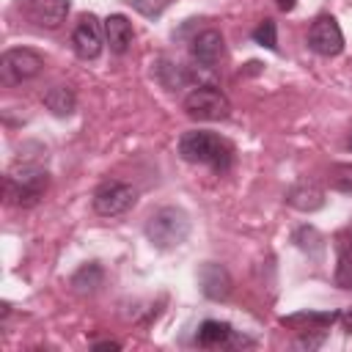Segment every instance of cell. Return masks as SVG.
<instances>
[{
    "label": "cell",
    "mask_w": 352,
    "mask_h": 352,
    "mask_svg": "<svg viewBox=\"0 0 352 352\" xmlns=\"http://www.w3.org/2000/svg\"><path fill=\"white\" fill-rule=\"evenodd\" d=\"M102 280H104V270H102L96 261H88V264H82V267L72 275V289H74L77 294H94V292L102 286Z\"/></svg>",
    "instance_id": "ac0fdd59"
},
{
    "label": "cell",
    "mask_w": 352,
    "mask_h": 352,
    "mask_svg": "<svg viewBox=\"0 0 352 352\" xmlns=\"http://www.w3.org/2000/svg\"><path fill=\"white\" fill-rule=\"evenodd\" d=\"M336 319H338V311H300V314L283 316L280 322L289 324V327H297V330L319 333V330H324L327 324H333Z\"/></svg>",
    "instance_id": "2e32d148"
},
{
    "label": "cell",
    "mask_w": 352,
    "mask_h": 352,
    "mask_svg": "<svg viewBox=\"0 0 352 352\" xmlns=\"http://www.w3.org/2000/svg\"><path fill=\"white\" fill-rule=\"evenodd\" d=\"M336 286H338V289H352V256H349V253H341V256H338Z\"/></svg>",
    "instance_id": "603a6c76"
},
{
    "label": "cell",
    "mask_w": 352,
    "mask_h": 352,
    "mask_svg": "<svg viewBox=\"0 0 352 352\" xmlns=\"http://www.w3.org/2000/svg\"><path fill=\"white\" fill-rule=\"evenodd\" d=\"M198 283H201L204 297H209V300H228V294H231V289H234L231 272H228L223 264H217V261L201 264V270H198Z\"/></svg>",
    "instance_id": "8fae6325"
},
{
    "label": "cell",
    "mask_w": 352,
    "mask_h": 352,
    "mask_svg": "<svg viewBox=\"0 0 352 352\" xmlns=\"http://www.w3.org/2000/svg\"><path fill=\"white\" fill-rule=\"evenodd\" d=\"M154 77H157V82L162 85V88H168V91H176V88H184L187 82H190V72L182 66V63H176V60H168V58H160L157 63H154Z\"/></svg>",
    "instance_id": "e0dca14e"
},
{
    "label": "cell",
    "mask_w": 352,
    "mask_h": 352,
    "mask_svg": "<svg viewBox=\"0 0 352 352\" xmlns=\"http://www.w3.org/2000/svg\"><path fill=\"white\" fill-rule=\"evenodd\" d=\"M349 148H352V138H349Z\"/></svg>",
    "instance_id": "4316f807"
},
{
    "label": "cell",
    "mask_w": 352,
    "mask_h": 352,
    "mask_svg": "<svg viewBox=\"0 0 352 352\" xmlns=\"http://www.w3.org/2000/svg\"><path fill=\"white\" fill-rule=\"evenodd\" d=\"M294 6H297V0H278V8L280 11H292Z\"/></svg>",
    "instance_id": "484cf974"
},
{
    "label": "cell",
    "mask_w": 352,
    "mask_h": 352,
    "mask_svg": "<svg viewBox=\"0 0 352 352\" xmlns=\"http://www.w3.org/2000/svg\"><path fill=\"white\" fill-rule=\"evenodd\" d=\"M286 204L297 212H316L324 206V190L316 182L302 179L286 190Z\"/></svg>",
    "instance_id": "7c38bea8"
},
{
    "label": "cell",
    "mask_w": 352,
    "mask_h": 352,
    "mask_svg": "<svg viewBox=\"0 0 352 352\" xmlns=\"http://www.w3.org/2000/svg\"><path fill=\"white\" fill-rule=\"evenodd\" d=\"M47 184H50V173L41 165H33V162L14 165L3 179L6 201L16 209H33L44 198Z\"/></svg>",
    "instance_id": "7a4b0ae2"
},
{
    "label": "cell",
    "mask_w": 352,
    "mask_h": 352,
    "mask_svg": "<svg viewBox=\"0 0 352 352\" xmlns=\"http://www.w3.org/2000/svg\"><path fill=\"white\" fill-rule=\"evenodd\" d=\"M308 50L322 58H336L344 50V33L330 14H319L308 28Z\"/></svg>",
    "instance_id": "52a82bcc"
},
{
    "label": "cell",
    "mask_w": 352,
    "mask_h": 352,
    "mask_svg": "<svg viewBox=\"0 0 352 352\" xmlns=\"http://www.w3.org/2000/svg\"><path fill=\"white\" fill-rule=\"evenodd\" d=\"M41 102H44V107H47L52 116H58V118L72 116L74 107H77V96H74V91H72L69 85H52V88H47L44 96H41Z\"/></svg>",
    "instance_id": "9a60e30c"
},
{
    "label": "cell",
    "mask_w": 352,
    "mask_h": 352,
    "mask_svg": "<svg viewBox=\"0 0 352 352\" xmlns=\"http://www.w3.org/2000/svg\"><path fill=\"white\" fill-rule=\"evenodd\" d=\"M22 8L28 19L38 28L55 30L66 22V14L72 8V0H22Z\"/></svg>",
    "instance_id": "30bf717a"
},
{
    "label": "cell",
    "mask_w": 352,
    "mask_h": 352,
    "mask_svg": "<svg viewBox=\"0 0 352 352\" xmlns=\"http://www.w3.org/2000/svg\"><path fill=\"white\" fill-rule=\"evenodd\" d=\"M94 349H113V352H116V349H121V344H118V341H96Z\"/></svg>",
    "instance_id": "d4e9b609"
},
{
    "label": "cell",
    "mask_w": 352,
    "mask_h": 352,
    "mask_svg": "<svg viewBox=\"0 0 352 352\" xmlns=\"http://www.w3.org/2000/svg\"><path fill=\"white\" fill-rule=\"evenodd\" d=\"M190 236V217L179 206H162L146 220V239L160 250H173Z\"/></svg>",
    "instance_id": "3957f363"
},
{
    "label": "cell",
    "mask_w": 352,
    "mask_h": 352,
    "mask_svg": "<svg viewBox=\"0 0 352 352\" xmlns=\"http://www.w3.org/2000/svg\"><path fill=\"white\" fill-rule=\"evenodd\" d=\"M104 25L94 16V14H82L72 30V47L74 55L80 60H96L102 55V44H104Z\"/></svg>",
    "instance_id": "ba28073f"
},
{
    "label": "cell",
    "mask_w": 352,
    "mask_h": 352,
    "mask_svg": "<svg viewBox=\"0 0 352 352\" xmlns=\"http://www.w3.org/2000/svg\"><path fill=\"white\" fill-rule=\"evenodd\" d=\"M104 38H107V47L110 52L116 55H124L135 38V30H132V22L124 16V14H110L104 22Z\"/></svg>",
    "instance_id": "4fadbf2b"
},
{
    "label": "cell",
    "mask_w": 352,
    "mask_h": 352,
    "mask_svg": "<svg viewBox=\"0 0 352 352\" xmlns=\"http://www.w3.org/2000/svg\"><path fill=\"white\" fill-rule=\"evenodd\" d=\"M231 341H234V327L228 322H220V319L201 322V327L195 333V344L198 346H226Z\"/></svg>",
    "instance_id": "5bb4252c"
},
{
    "label": "cell",
    "mask_w": 352,
    "mask_h": 352,
    "mask_svg": "<svg viewBox=\"0 0 352 352\" xmlns=\"http://www.w3.org/2000/svg\"><path fill=\"white\" fill-rule=\"evenodd\" d=\"M129 6H132L138 14L154 19V16H160V14L170 6V0H129Z\"/></svg>",
    "instance_id": "7402d4cb"
},
{
    "label": "cell",
    "mask_w": 352,
    "mask_h": 352,
    "mask_svg": "<svg viewBox=\"0 0 352 352\" xmlns=\"http://www.w3.org/2000/svg\"><path fill=\"white\" fill-rule=\"evenodd\" d=\"M226 55V41H223V33L214 30V28H206L201 33H195L190 38V58L204 66V69H214Z\"/></svg>",
    "instance_id": "9c48e42d"
},
{
    "label": "cell",
    "mask_w": 352,
    "mask_h": 352,
    "mask_svg": "<svg viewBox=\"0 0 352 352\" xmlns=\"http://www.w3.org/2000/svg\"><path fill=\"white\" fill-rule=\"evenodd\" d=\"M179 157L192 165H209L217 173H226L234 162V148L228 140H223L214 132L206 129H190L179 138Z\"/></svg>",
    "instance_id": "6da1fadb"
},
{
    "label": "cell",
    "mask_w": 352,
    "mask_h": 352,
    "mask_svg": "<svg viewBox=\"0 0 352 352\" xmlns=\"http://www.w3.org/2000/svg\"><path fill=\"white\" fill-rule=\"evenodd\" d=\"M253 41L256 44H261V47H267V50H272V52H278V28H275V22L272 19H261L256 28H253Z\"/></svg>",
    "instance_id": "44dd1931"
},
{
    "label": "cell",
    "mask_w": 352,
    "mask_h": 352,
    "mask_svg": "<svg viewBox=\"0 0 352 352\" xmlns=\"http://www.w3.org/2000/svg\"><path fill=\"white\" fill-rule=\"evenodd\" d=\"M322 341H324V333L319 330L316 336H311V330H302V336L297 338V349H316V346H322Z\"/></svg>",
    "instance_id": "cb8c5ba5"
},
{
    "label": "cell",
    "mask_w": 352,
    "mask_h": 352,
    "mask_svg": "<svg viewBox=\"0 0 352 352\" xmlns=\"http://www.w3.org/2000/svg\"><path fill=\"white\" fill-rule=\"evenodd\" d=\"M327 182H330L333 190L352 195V162H338V165H333L330 173H327Z\"/></svg>",
    "instance_id": "ffe728a7"
},
{
    "label": "cell",
    "mask_w": 352,
    "mask_h": 352,
    "mask_svg": "<svg viewBox=\"0 0 352 352\" xmlns=\"http://www.w3.org/2000/svg\"><path fill=\"white\" fill-rule=\"evenodd\" d=\"M138 201V190L126 182H116V179H107L102 182L96 190H94V198H91V206L96 214L102 217H116V214H124L126 209H132Z\"/></svg>",
    "instance_id": "8992f818"
},
{
    "label": "cell",
    "mask_w": 352,
    "mask_h": 352,
    "mask_svg": "<svg viewBox=\"0 0 352 352\" xmlns=\"http://www.w3.org/2000/svg\"><path fill=\"white\" fill-rule=\"evenodd\" d=\"M292 242H294L300 250H305L308 256H314V258H319V256H322V250H324V242H322L319 231H316V228H311V226L297 228V231H294V236H292Z\"/></svg>",
    "instance_id": "d6986e66"
},
{
    "label": "cell",
    "mask_w": 352,
    "mask_h": 352,
    "mask_svg": "<svg viewBox=\"0 0 352 352\" xmlns=\"http://www.w3.org/2000/svg\"><path fill=\"white\" fill-rule=\"evenodd\" d=\"M182 107L192 121H223L231 113L228 96L214 85H195L184 96Z\"/></svg>",
    "instance_id": "277c9868"
},
{
    "label": "cell",
    "mask_w": 352,
    "mask_h": 352,
    "mask_svg": "<svg viewBox=\"0 0 352 352\" xmlns=\"http://www.w3.org/2000/svg\"><path fill=\"white\" fill-rule=\"evenodd\" d=\"M41 69H44V58L36 50H28V47L6 50L3 58H0V80L6 85L28 82V80L38 77Z\"/></svg>",
    "instance_id": "5b68a950"
}]
</instances>
